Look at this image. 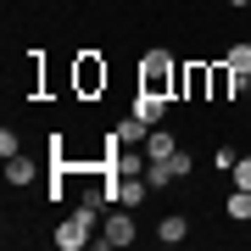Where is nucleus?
<instances>
[{
  "label": "nucleus",
  "mask_w": 251,
  "mask_h": 251,
  "mask_svg": "<svg viewBox=\"0 0 251 251\" xmlns=\"http://www.w3.org/2000/svg\"><path fill=\"white\" fill-rule=\"evenodd\" d=\"M106 56H95V50H84V56H73V95L78 100H95V95H106Z\"/></svg>",
  "instance_id": "7ed1b4c3"
},
{
  "label": "nucleus",
  "mask_w": 251,
  "mask_h": 251,
  "mask_svg": "<svg viewBox=\"0 0 251 251\" xmlns=\"http://www.w3.org/2000/svg\"><path fill=\"white\" fill-rule=\"evenodd\" d=\"M95 224H100V206H84V201H78L62 224H56V246H62V251H84L90 240H100Z\"/></svg>",
  "instance_id": "f03ea898"
},
{
  "label": "nucleus",
  "mask_w": 251,
  "mask_h": 251,
  "mask_svg": "<svg viewBox=\"0 0 251 251\" xmlns=\"http://www.w3.org/2000/svg\"><path fill=\"white\" fill-rule=\"evenodd\" d=\"M145 196H151V179H145V173H128V179H112V201H117V206H140Z\"/></svg>",
  "instance_id": "423d86ee"
},
{
  "label": "nucleus",
  "mask_w": 251,
  "mask_h": 251,
  "mask_svg": "<svg viewBox=\"0 0 251 251\" xmlns=\"http://www.w3.org/2000/svg\"><path fill=\"white\" fill-rule=\"evenodd\" d=\"M140 90L151 95H179V62H173V50H145L140 56Z\"/></svg>",
  "instance_id": "f257e3e1"
},
{
  "label": "nucleus",
  "mask_w": 251,
  "mask_h": 251,
  "mask_svg": "<svg viewBox=\"0 0 251 251\" xmlns=\"http://www.w3.org/2000/svg\"><path fill=\"white\" fill-rule=\"evenodd\" d=\"M184 234H190V218H179V212H168V218L156 224V240H162V246H184Z\"/></svg>",
  "instance_id": "9d476101"
},
{
  "label": "nucleus",
  "mask_w": 251,
  "mask_h": 251,
  "mask_svg": "<svg viewBox=\"0 0 251 251\" xmlns=\"http://www.w3.org/2000/svg\"><path fill=\"white\" fill-rule=\"evenodd\" d=\"M224 62L240 73V78H251V39H234V45L224 50Z\"/></svg>",
  "instance_id": "ddd939ff"
},
{
  "label": "nucleus",
  "mask_w": 251,
  "mask_h": 251,
  "mask_svg": "<svg viewBox=\"0 0 251 251\" xmlns=\"http://www.w3.org/2000/svg\"><path fill=\"white\" fill-rule=\"evenodd\" d=\"M224 212L234 218V224H251V190L234 184V190H229V201H224Z\"/></svg>",
  "instance_id": "f8f14e48"
},
{
  "label": "nucleus",
  "mask_w": 251,
  "mask_h": 251,
  "mask_svg": "<svg viewBox=\"0 0 251 251\" xmlns=\"http://www.w3.org/2000/svg\"><path fill=\"white\" fill-rule=\"evenodd\" d=\"M140 240V229H134V206H117V212L100 224V246L106 251H123V246H134Z\"/></svg>",
  "instance_id": "20e7f679"
},
{
  "label": "nucleus",
  "mask_w": 251,
  "mask_h": 251,
  "mask_svg": "<svg viewBox=\"0 0 251 251\" xmlns=\"http://www.w3.org/2000/svg\"><path fill=\"white\" fill-rule=\"evenodd\" d=\"M6 184H34V156H28V151H17V156H6Z\"/></svg>",
  "instance_id": "9b49d317"
},
{
  "label": "nucleus",
  "mask_w": 251,
  "mask_h": 251,
  "mask_svg": "<svg viewBox=\"0 0 251 251\" xmlns=\"http://www.w3.org/2000/svg\"><path fill=\"white\" fill-rule=\"evenodd\" d=\"M179 95L184 100H212V62H184L179 67Z\"/></svg>",
  "instance_id": "39448f33"
},
{
  "label": "nucleus",
  "mask_w": 251,
  "mask_h": 251,
  "mask_svg": "<svg viewBox=\"0 0 251 251\" xmlns=\"http://www.w3.org/2000/svg\"><path fill=\"white\" fill-rule=\"evenodd\" d=\"M168 168H173V179H190V173H196V162H190V151L179 145V151L168 156Z\"/></svg>",
  "instance_id": "4468645a"
},
{
  "label": "nucleus",
  "mask_w": 251,
  "mask_h": 251,
  "mask_svg": "<svg viewBox=\"0 0 251 251\" xmlns=\"http://www.w3.org/2000/svg\"><path fill=\"white\" fill-rule=\"evenodd\" d=\"M134 117H145V123H162V117H168V95H151V90H140L134 95Z\"/></svg>",
  "instance_id": "6e6552de"
},
{
  "label": "nucleus",
  "mask_w": 251,
  "mask_h": 251,
  "mask_svg": "<svg viewBox=\"0 0 251 251\" xmlns=\"http://www.w3.org/2000/svg\"><path fill=\"white\" fill-rule=\"evenodd\" d=\"M23 151V140H17V128H0V156H17Z\"/></svg>",
  "instance_id": "dca6fc26"
},
{
  "label": "nucleus",
  "mask_w": 251,
  "mask_h": 251,
  "mask_svg": "<svg viewBox=\"0 0 251 251\" xmlns=\"http://www.w3.org/2000/svg\"><path fill=\"white\" fill-rule=\"evenodd\" d=\"M234 184L251 190V156H234Z\"/></svg>",
  "instance_id": "f3484780"
},
{
  "label": "nucleus",
  "mask_w": 251,
  "mask_h": 251,
  "mask_svg": "<svg viewBox=\"0 0 251 251\" xmlns=\"http://www.w3.org/2000/svg\"><path fill=\"white\" fill-rule=\"evenodd\" d=\"M173 151H179V134H173V128H151V140H145V156H151V162H168Z\"/></svg>",
  "instance_id": "0eeeda50"
},
{
  "label": "nucleus",
  "mask_w": 251,
  "mask_h": 251,
  "mask_svg": "<svg viewBox=\"0 0 251 251\" xmlns=\"http://www.w3.org/2000/svg\"><path fill=\"white\" fill-rule=\"evenodd\" d=\"M145 179H151V190H168V184H173V168H168V162H151Z\"/></svg>",
  "instance_id": "2eb2a0df"
},
{
  "label": "nucleus",
  "mask_w": 251,
  "mask_h": 251,
  "mask_svg": "<svg viewBox=\"0 0 251 251\" xmlns=\"http://www.w3.org/2000/svg\"><path fill=\"white\" fill-rule=\"evenodd\" d=\"M112 134H117V145H140V151H145V140H151V123H145V117H123Z\"/></svg>",
  "instance_id": "1a4fd4ad"
},
{
  "label": "nucleus",
  "mask_w": 251,
  "mask_h": 251,
  "mask_svg": "<svg viewBox=\"0 0 251 251\" xmlns=\"http://www.w3.org/2000/svg\"><path fill=\"white\" fill-rule=\"evenodd\" d=\"M229 6H251V0H229Z\"/></svg>",
  "instance_id": "a211bd4d"
}]
</instances>
